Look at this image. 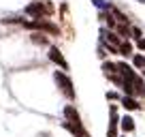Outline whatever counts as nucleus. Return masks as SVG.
I'll return each mask as SVG.
<instances>
[{"instance_id":"7","label":"nucleus","mask_w":145,"mask_h":137,"mask_svg":"<svg viewBox=\"0 0 145 137\" xmlns=\"http://www.w3.org/2000/svg\"><path fill=\"white\" fill-rule=\"evenodd\" d=\"M120 126H122L124 133H132L135 131V120H132V116H124L122 122H120Z\"/></svg>"},{"instance_id":"11","label":"nucleus","mask_w":145,"mask_h":137,"mask_svg":"<svg viewBox=\"0 0 145 137\" xmlns=\"http://www.w3.org/2000/svg\"><path fill=\"white\" fill-rule=\"evenodd\" d=\"M92 2H94V7H96V9H100V11H111V9H113L107 0H92Z\"/></svg>"},{"instance_id":"15","label":"nucleus","mask_w":145,"mask_h":137,"mask_svg":"<svg viewBox=\"0 0 145 137\" xmlns=\"http://www.w3.org/2000/svg\"><path fill=\"white\" fill-rule=\"evenodd\" d=\"M137 2H141V5H145V0H137Z\"/></svg>"},{"instance_id":"1","label":"nucleus","mask_w":145,"mask_h":137,"mask_svg":"<svg viewBox=\"0 0 145 137\" xmlns=\"http://www.w3.org/2000/svg\"><path fill=\"white\" fill-rule=\"evenodd\" d=\"M54 79H56V84H58V88H60V92H62L66 99H75V86H72V79L68 77L64 71H54Z\"/></svg>"},{"instance_id":"3","label":"nucleus","mask_w":145,"mask_h":137,"mask_svg":"<svg viewBox=\"0 0 145 137\" xmlns=\"http://www.w3.org/2000/svg\"><path fill=\"white\" fill-rule=\"evenodd\" d=\"M122 122L118 114V105H111L109 107V128H107V137H118V126Z\"/></svg>"},{"instance_id":"6","label":"nucleus","mask_w":145,"mask_h":137,"mask_svg":"<svg viewBox=\"0 0 145 137\" xmlns=\"http://www.w3.org/2000/svg\"><path fill=\"white\" fill-rule=\"evenodd\" d=\"M120 103H122V107H124V109H128V111H137V109H141V103L137 101V96H128V94H124Z\"/></svg>"},{"instance_id":"2","label":"nucleus","mask_w":145,"mask_h":137,"mask_svg":"<svg viewBox=\"0 0 145 137\" xmlns=\"http://www.w3.org/2000/svg\"><path fill=\"white\" fill-rule=\"evenodd\" d=\"M26 13L34 19H43L54 13V5H49V2H30L26 7Z\"/></svg>"},{"instance_id":"10","label":"nucleus","mask_w":145,"mask_h":137,"mask_svg":"<svg viewBox=\"0 0 145 137\" xmlns=\"http://www.w3.org/2000/svg\"><path fill=\"white\" fill-rule=\"evenodd\" d=\"M32 41L39 43V45H47V37L43 32H32Z\"/></svg>"},{"instance_id":"8","label":"nucleus","mask_w":145,"mask_h":137,"mask_svg":"<svg viewBox=\"0 0 145 137\" xmlns=\"http://www.w3.org/2000/svg\"><path fill=\"white\" fill-rule=\"evenodd\" d=\"M120 54L126 56V58H128V56H135V54H132V45L128 41H122V43H120Z\"/></svg>"},{"instance_id":"14","label":"nucleus","mask_w":145,"mask_h":137,"mask_svg":"<svg viewBox=\"0 0 145 137\" xmlns=\"http://www.w3.org/2000/svg\"><path fill=\"white\" fill-rule=\"evenodd\" d=\"M137 47H139L141 51H145V37H143V39H139V41H137Z\"/></svg>"},{"instance_id":"13","label":"nucleus","mask_w":145,"mask_h":137,"mask_svg":"<svg viewBox=\"0 0 145 137\" xmlns=\"http://www.w3.org/2000/svg\"><path fill=\"white\" fill-rule=\"evenodd\" d=\"M132 37L139 41V39H143V32H141V28H137V26H132Z\"/></svg>"},{"instance_id":"9","label":"nucleus","mask_w":145,"mask_h":137,"mask_svg":"<svg viewBox=\"0 0 145 137\" xmlns=\"http://www.w3.org/2000/svg\"><path fill=\"white\" fill-rule=\"evenodd\" d=\"M132 64H135V68L143 71V68H145V56H141V54H135V56H132Z\"/></svg>"},{"instance_id":"12","label":"nucleus","mask_w":145,"mask_h":137,"mask_svg":"<svg viewBox=\"0 0 145 137\" xmlns=\"http://www.w3.org/2000/svg\"><path fill=\"white\" fill-rule=\"evenodd\" d=\"M107 101H122V96H120L118 92L111 90V92H107Z\"/></svg>"},{"instance_id":"4","label":"nucleus","mask_w":145,"mask_h":137,"mask_svg":"<svg viewBox=\"0 0 145 137\" xmlns=\"http://www.w3.org/2000/svg\"><path fill=\"white\" fill-rule=\"evenodd\" d=\"M49 60H51L54 64H58L62 71H68V62H66V58L62 56V51H60L56 45H51V47H49Z\"/></svg>"},{"instance_id":"5","label":"nucleus","mask_w":145,"mask_h":137,"mask_svg":"<svg viewBox=\"0 0 145 137\" xmlns=\"http://www.w3.org/2000/svg\"><path fill=\"white\" fill-rule=\"evenodd\" d=\"M64 118H66V122L83 124V122H81V116H79V111L75 109V105H66V107H64Z\"/></svg>"}]
</instances>
